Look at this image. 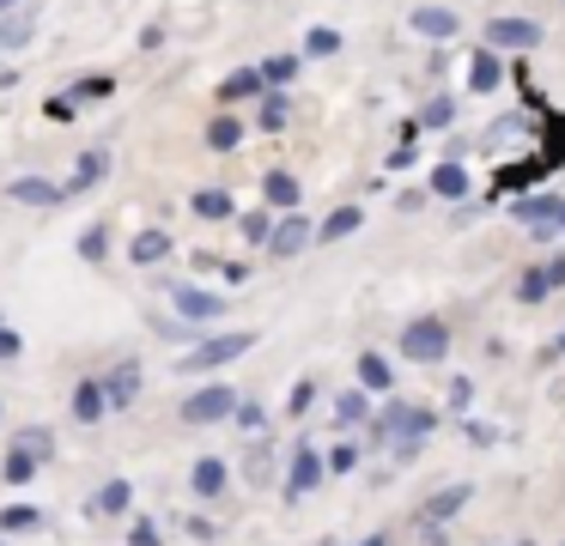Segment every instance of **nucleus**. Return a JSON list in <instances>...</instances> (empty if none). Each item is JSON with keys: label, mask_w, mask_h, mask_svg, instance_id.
I'll use <instances>...</instances> for the list:
<instances>
[{"label": "nucleus", "mask_w": 565, "mask_h": 546, "mask_svg": "<svg viewBox=\"0 0 565 546\" xmlns=\"http://www.w3.org/2000/svg\"><path fill=\"white\" fill-rule=\"evenodd\" d=\"M444 352H450V328L438 322V315H419V322L402 328V358L414 364H438Z\"/></svg>", "instance_id": "f257e3e1"}, {"label": "nucleus", "mask_w": 565, "mask_h": 546, "mask_svg": "<svg viewBox=\"0 0 565 546\" xmlns=\"http://www.w3.org/2000/svg\"><path fill=\"white\" fill-rule=\"evenodd\" d=\"M244 352H249V334H213V340H201V346L183 358V371H220V364L244 358Z\"/></svg>", "instance_id": "f03ea898"}, {"label": "nucleus", "mask_w": 565, "mask_h": 546, "mask_svg": "<svg viewBox=\"0 0 565 546\" xmlns=\"http://www.w3.org/2000/svg\"><path fill=\"white\" fill-rule=\"evenodd\" d=\"M232 407H237V395H232V388L207 383L201 395H189V400H183V425H213V419H232Z\"/></svg>", "instance_id": "7ed1b4c3"}, {"label": "nucleus", "mask_w": 565, "mask_h": 546, "mask_svg": "<svg viewBox=\"0 0 565 546\" xmlns=\"http://www.w3.org/2000/svg\"><path fill=\"white\" fill-rule=\"evenodd\" d=\"M98 395H104V407H110V413H122L128 400L140 395V364H135V358H122V364H116V371L98 383Z\"/></svg>", "instance_id": "20e7f679"}, {"label": "nucleus", "mask_w": 565, "mask_h": 546, "mask_svg": "<svg viewBox=\"0 0 565 546\" xmlns=\"http://www.w3.org/2000/svg\"><path fill=\"white\" fill-rule=\"evenodd\" d=\"M541 43V24L535 19H492L487 49H535Z\"/></svg>", "instance_id": "39448f33"}, {"label": "nucleus", "mask_w": 565, "mask_h": 546, "mask_svg": "<svg viewBox=\"0 0 565 546\" xmlns=\"http://www.w3.org/2000/svg\"><path fill=\"white\" fill-rule=\"evenodd\" d=\"M171 298H177V310H183L189 322H213V315H225V298H213V291H201V286H171Z\"/></svg>", "instance_id": "423d86ee"}, {"label": "nucleus", "mask_w": 565, "mask_h": 546, "mask_svg": "<svg viewBox=\"0 0 565 546\" xmlns=\"http://www.w3.org/2000/svg\"><path fill=\"white\" fill-rule=\"evenodd\" d=\"M305 243H310V218H305V213L280 218V225L268 231V249H274V255H298Z\"/></svg>", "instance_id": "0eeeda50"}, {"label": "nucleus", "mask_w": 565, "mask_h": 546, "mask_svg": "<svg viewBox=\"0 0 565 546\" xmlns=\"http://www.w3.org/2000/svg\"><path fill=\"white\" fill-rule=\"evenodd\" d=\"M317 480H322V456H317V449H298V456H292V473H286V497H305Z\"/></svg>", "instance_id": "6e6552de"}, {"label": "nucleus", "mask_w": 565, "mask_h": 546, "mask_svg": "<svg viewBox=\"0 0 565 546\" xmlns=\"http://www.w3.org/2000/svg\"><path fill=\"white\" fill-rule=\"evenodd\" d=\"M414 31H419V36H431V43H444V36L462 31V19H456L450 7H419V12H414Z\"/></svg>", "instance_id": "1a4fd4ad"}, {"label": "nucleus", "mask_w": 565, "mask_h": 546, "mask_svg": "<svg viewBox=\"0 0 565 546\" xmlns=\"http://www.w3.org/2000/svg\"><path fill=\"white\" fill-rule=\"evenodd\" d=\"M189 485H195V497H220L225 492V461L220 456H201L195 468H189Z\"/></svg>", "instance_id": "9d476101"}, {"label": "nucleus", "mask_w": 565, "mask_h": 546, "mask_svg": "<svg viewBox=\"0 0 565 546\" xmlns=\"http://www.w3.org/2000/svg\"><path fill=\"white\" fill-rule=\"evenodd\" d=\"M559 213H565V201H553V194H529V201H516V218H523L529 231H535V225H559Z\"/></svg>", "instance_id": "9b49d317"}, {"label": "nucleus", "mask_w": 565, "mask_h": 546, "mask_svg": "<svg viewBox=\"0 0 565 546\" xmlns=\"http://www.w3.org/2000/svg\"><path fill=\"white\" fill-rule=\"evenodd\" d=\"M128 497H135V492H128V480H110V485H98V492H92V516H122V510H128Z\"/></svg>", "instance_id": "f8f14e48"}, {"label": "nucleus", "mask_w": 565, "mask_h": 546, "mask_svg": "<svg viewBox=\"0 0 565 546\" xmlns=\"http://www.w3.org/2000/svg\"><path fill=\"white\" fill-rule=\"evenodd\" d=\"M13 201H25V206H62V189H55V182H43V176H19L13 182Z\"/></svg>", "instance_id": "ddd939ff"}, {"label": "nucleus", "mask_w": 565, "mask_h": 546, "mask_svg": "<svg viewBox=\"0 0 565 546\" xmlns=\"http://www.w3.org/2000/svg\"><path fill=\"white\" fill-rule=\"evenodd\" d=\"M104 170H110V152H86V158H79V170H74V182H62V201H67V194H79V189H92Z\"/></svg>", "instance_id": "4468645a"}, {"label": "nucleus", "mask_w": 565, "mask_h": 546, "mask_svg": "<svg viewBox=\"0 0 565 546\" xmlns=\"http://www.w3.org/2000/svg\"><path fill=\"white\" fill-rule=\"evenodd\" d=\"M128 255H135V267H159L164 255H171V237H164V231H140Z\"/></svg>", "instance_id": "2eb2a0df"}, {"label": "nucleus", "mask_w": 565, "mask_h": 546, "mask_svg": "<svg viewBox=\"0 0 565 546\" xmlns=\"http://www.w3.org/2000/svg\"><path fill=\"white\" fill-rule=\"evenodd\" d=\"M499 79H504V67H499V49H480V55H475V73H468V85H475V92L487 97Z\"/></svg>", "instance_id": "dca6fc26"}, {"label": "nucleus", "mask_w": 565, "mask_h": 546, "mask_svg": "<svg viewBox=\"0 0 565 546\" xmlns=\"http://www.w3.org/2000/svg\"><path fill=\"white\" fill-rule=\"evenodd\" d=\"M431 189H438V194H450V201H462V194H468V176H462V164H456V158H444V164L431 170Z\"/></svg>", "instance_id": "f3484780"}, {"label": "nucleus", "mask_w": 565, "mask_h": 546, "mask_svg": "<svg viewBox=\"0 0 565 546\" xmlns=\"http://www.w3.org/2000/svg\"><path fill=\"white\" fill-rule=\"evenodd\" d=\"M189 213H195V218H232V194H225V189H201L195 201H189Z\"/></svg>", "instance_id": "a211bd4d"}, {"label": "nucleus", "mask_w": 565, "mask_h": 546, "mask_svg": "<svg viewBox=\"0 0 565 546\" xmlns=\"http://www.w3.org/2000/svg\"><path fill=\"white\" fill-rule=\"evenodd\" d=\"M462 504H468V485H444V492L426 504V522H450Z\"/></svg>", "instance_id": "6ab92c4d"}, {"label": "nucleus", "mask_w": 565, "mask_h": 546, "mask_svg": "<svg viewBox=\"0 0 565 546\" xmlns=\"http://www.w3.org/2000/svg\"><path fill=\"white\" fill-rule=\"evenodd\" d=\"M74 419H79V425H98V419H104V395H98V383H79V388H74Z\"/></svg>", "instance_id": "aec40b11"}, {"label": "nucleus", "mask_w": 565, "mask_h": 546, "mask_svg": "<svg viewBox=\"0 0 565 546\" xmlns=\"http://www.w3.org/2000/svg\"><path fill=\"white\" fill-rule=\"evenodd\" d=\"M13 449H19V456H31V461H50L55 437L43 431V425H31V431H19V437H13Z\"/></svg>", "instance_id": "412c9836"}, {"label": "nucleus", "mask_w": 565, "mask_h": 546, "mask_svg": "<svg viewBox=\"0 0 565 546\" xmlns=\"http://www.w3.org/2000/svg\"><path fill=\"white\" fill-rule=\"evenodd\" d=\"M365 413H371V400L359 395V388H347V395L334 400V425H365Z\"/></svg>", "instance_id": "4be33fe9"}, {"label": "nucleus", "mask_w": 565, "mask_h": 546, "mask_svg": "<svg viewBox=\"0 0 565 546\" xmlns=\"http://www.w3.org/2000/svg\"><path fill=\"white\" fill-rule=\"evenodd\" d=\"M359 218H365V213H359V206H341V213H334V218H329V225H322V231H310V237H322V243H341L347 231H359Z\"/></svg>", "instance_id": "5701e85b"}, {"label": "nucleus", "mask_w": 565, "mask_h": 546, "mask_svg": "<svg viewBox=\"0 0 565 546\" xmlns=\"http://www.w3.org/2000/svg\"><path fill=\"white\" fill-rule=\"evenodd\" d=\"M359 383H365V388H390V358H383V352H365V358H359Z\"/></svg>", "instance_id": "b1692460"}, {"label": "nucleus", "mask_w": 565, "mask_h": 546, "mask_svg": "<svg viewBox=\"0 0 565 546\" xmlns=\"http://www.w3.org/2000/svg\"><path fill=\"white\" fill-rule=\"evenodd\" d=\"M268 201L274 206H298V182L286 176V170H274V176H268Z\"/></svg>", "instance_id": "393cba45"}, {"label": "nucleus", "mask_w": 565, "mask_h": 546, "mask_svg": "<svg viewBox=\"0 0 565 546\" xmlns=\"http://www.w3.org/2000/svg\"><path fill=\"white\" fill-rule=\"evenodd\" d=\"M359 468V443H334L329 461H322V473H353Z\"/></svg>", "instance_id": "a878e982"}, {"label": "nucleus", "mask_w": 565, "mask_h": 546, "mask_svg": "<svg viewBox=\"0 0 565 546\" xmlns=\"http://www.w3.org/2000/svg\"><path fill=\"white\" fill-rule=\"evenodd\" d=\"M31 31H38L31 19H0V49H19V43H31Z\"/></svg>", "instance_id": "bb28decb"}, {"label": "nucleus", "mask_w": 565, "mask_h": 546, "mask_svg": "<svg viewBox=\"0 0 565 546\" xmlns=\"http://www.w3.org/2000/svg\"><path fill=\"white\" fill-rule=\"evenodd\" d=\"M0 473H7V485H25L31 473H38V461H31V456H19V449H13V456L0 461Z\"/></svg>", "instance_id": "cd10ccee"}, {"label": "nucleus", "mask_w": 565, "mask_h": 546, "mask_svg": "<svg viewBox=\"0 0 565 546\" xmlns=\"http://www.w3.org/2000/svg\"><path fill=\"white\" fill-rule=\"evenodd\" d=\"M419 121H426V128H450V121H456V97H431Z\"/></svg>", "instance_id": "c85d7f7f"}, {"label": "nucleus", "mask_w": 565, "mask_h": 546, "mask_svg": "<svg viewBox=\"0 0 565 546\" xmlns=\"http://www.w3.org/2000/svg\"><path fill=\"white\" fill-rule=\"evenodd\" d=\"M220 92H225V97H249V92H262V73H256V67H244V73H232V79H225Z\"/></svg>", "instance_id": "c756f323"}, {"label": "nucleus", "mask_w": 565, "mask_h": 546, "mask_svg": "<svg viewBox=\"0 0 565 546\" xmlns=\"http://www.w3.org/2000/svg\"><path fill=\"white\" fill-rule=\"evenodd\" d=\"M104 249H110V231H104V225H92L86 237H79V255H86V261H104Z\"/></svg>", "instance_id": "7c9ffc66"}, {"label": "nucleus", "mask_w": 565, "mask_h": 546, "mask_svg": "<svg viewBox=\"0 0 565 546\" xmlns=\"http://www.w3.org/2000/svg\"><path fill=\"white\" fill-rule=\"evenodd\" d=\"M237 133H244V128H237L232 116H220V121H213V128H207V140L220 146V152H232V146H237Z\"/></svg>", "instance_id": "2f4dec72"}, {"label": "nucleus", "mask_w": 565, "mask_h": 546, "mask_svg": "<svg viewBox=\"0 0 565 546\" xmlns=\"http://www.w3.org/2000/svg\"><path fill=\"white\" fill-rule=\"evenodd\" d=\"M547 274H541V267H535V274H523V286H516V298H523V303H541V298H547Z\"/></svg>", "instance_id": "473e14b6"}, {"label": "nucleus", "mask_w": 565, "mask_h": 546, "mask_svg": "<svg viewBox=\"0 0 565 546\" xmlns=\"http://www.w3.org/2000/svg\"><path fill=\"white\" fill-rule=\"evenodd\" d=\"M286 116H292V109H286V97H268V104H262V128H286Z\"/></svg>", "instance_id": "72a5a7b5"}, {"label": "nucleus", "mask_w": 565, "mask_h": 546, "mask_svg": "<svg viewBox=\"0 0 565 546\" xmlns=\"http://www.w3.org/2000/svg\"><path fill=\"white\" fill-rule=\"evenodd\" d=\"M292 73H298V61H292V55H274V61H268V67H262V79H274V85H286V79H292Z\"/></svg>", "instance_id": "f704fd0d"}, {"label": "nucleus", "mask_w": 565, "mask_h": 546, "mask_svg": "<svg viewBox=\"0 0 565 546\" xmlns=\"http://www.w3.org/2000/svg\"><path fill=\"white\" fill-rule=\"evenodd\" d=\"M310 400H317V383L305 376V383L292 388V400H286V413H298V419H305V407H310Z\"/></svg>", "instance_id": "c9c22d12"}, {"label": "nucleus", "mask_w": 565, "mask_h": 546, "mask_svg": "<svg viewBox=\"0 0 565 546\" xmlns=\"http://www.w3.org/2000/svg\"><path fill=\"white\" fill-rule=\"evenodd\" d=\"M268 231H274L268 213H249V218H244V237H249V243H268Z\"/></svg>", "instance_id": "e433bc0d"}, {"label": "nucleus", "mask_w": 565, "mask_h": 546, "mask_svg": "<svg viewBox=\"0 0 565 546\" xmlns=\"http://www.w3.org/2000/svg\"><path fill=\"white\" fill-rule=\"evenodd\" d=\"M334 49H341V36H334V31H310V55H334Z\"/></svg>", "instance_id": "4c0bfd02"}, {"label": "nucleus", "mask_w": 565, "mask_h": 546, "mask_svg": "<svg viewBox=\"0 0 565 546\" xmlns=\"http://www.w3.org/2000/svg\"><path fill=\"white\" fill-rule=\"evenodd\" d=\"M43 116H50V121H74V97H50V104H43Z\"/></svg>", "instance_id": "58836bf2"}, {"label": "nucleus", "mask_w": 565, "mask_h": 546, "mask_svg": "<svg viewBox=\"0 0 565 546\" xmlns=\"http://www.w3.org/2000/svg\"><path fill=\"white\" fill-rule=\"evenodd\" d=\"M19 352H25V340H19V334H7V328H0V364H13Z\"/></svg>", "instance_id": "ea45409f"}, {"label": "nucleus", "mask_w": 565, "mask_h": 546, "mask_svg": "<svg viewBox=\"0 0 565 546\" xmlns=\"http://www.w3.org/2000/svg\"><path fill=\"white\" fill-rule=\"evenodd\" d=\"M541 274H547L553 291H559V286H565V255H547V267H541Z\"/></svg>", "instance_id": "a19ab883"}, {"label": "nucleus", "mask_w": 565, "mask_h": 546, "mask_svg": "<svg viewBox=\"0 0 565 546\" xmlns=\"http://www.w3.org/2000/svg\"><path fill=\"white\" fill-rule=\"evenodd\" d=\"M468 395H475V388H468L462 376H456V383H450V413H462V407H468Z\"/></svg>", "instance_id": "79ce46f5"}, {"label": "nucleus", "mask_w": 565, "mask_h": 546, "mask_svg": "<svg viewBox=\"0 0 565 546\" xmlns=\"http://www.w3.org/2000/svg\"><path fill=\"white\" fill-rule=\"evenodd\" d=\"M237 413V425H244V431H262V407H232Z\"/></svg>", "instance_id": "37998d69"}, {"label": "nucleus", "mask_w": 565, "mask_h": 546, "mask_svg": "<svg viewBox=\"0 0 565 546\" xmlns=\"http://www.w3.org/2000/svg\"><path fill=\"white\" fill-rule=\"evenodd\" d=\"M31 522H38L31 510H7V516H0V528H31Z\"/></svg>", "instance_id": "c03bdc74"}, {"label": "nucleus", "mask_w": 565, "mask_h": 546, "mask_svg": "<svg viewBox=\"0 0 565 546\" xmlns=\"http://www.w3.org/2000/svg\"><path fill=\"white\" fill-rule=\"evenodd\" d=\"M79 97H110V79H79Z\"/></svg>", "instance_id": "a18cd8bd"}, {"label": "nucleus", "mask_w": 565, "mask_h": 546, "mask_svg": "<svg viewBox=\"0 0 565 546\" xmlns=\"http://www.w3.org/2000/svg\"><path fill=\"white\" fill-rule=\"evenodd\" d=\"M135 546H159V528H152V522H135Z\"/></svg>", "instance_id": "49530a36"}, {"label": "nucleus", "mask_w": 565, "mask_h": 546, "mask_svg": "<svg viewBox=\"0 0 565 546\" xmlns=\"http://www.w3.org/2000/svg\"><path fill=\"white\" fill-rule=\"evenodd\" d=\"M365 546H390V540H383V534H371V540H365Z\"/></svg>", "instance_id": "de8ad7c7"}, {"label": "nucleus", "mask_w": 565, "mask_h": 546, "mask_svg": "<svg viewBox=\"0 0 565 546\" xmlns=\"http://www.w3.org/2000/svg\"><path fill=\"white\" fill-rule=\"evenodd\" d=\"M13 7H19V0H0V12H13Z\"/></svg>", "instance_id": "09e8293b"}, {"label": "nucleus", "mask_w": 565, "mask_h": 546, "mask_svg": "<svg viewBox=\"0 0 565 546\" xmlns=\"http://www.w3.org/2000/svg\"><path fill=\"white\" fill-rule=\"evenodd\" d=\"M559 352H565V334H559Z\"/></svg>", "instance_id": "8fccbe9b"}]
</instances>
